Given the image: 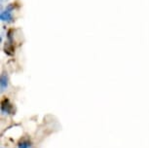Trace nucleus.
I'll return each instance as SVG.
<instances>
[{"instance_id": "1", "label": "nucleus", "mask_w": 149, "mask_h": 148, "mask_svg": "<svg viewBox=\"0 0 149 148\" xmlns=\"http://www.w3.org/2000/svg\"><path fill=\"white\" fill-rule=\"evenodd\" d=\"M19 8V5L17 2H11L8 3L4 8H1V12H0V19L1 23L10 24L15 22V17L14 13L16 12Z\"/></svg>"}, {"instance_id": "2", "label": "nucleus", "mask_w": 149, "mask_h": 148, "mask_svg": "<svg viewBox=\"0 0 149 148\" xmlns=\"http://www.w3.org/2000/svg\"><path fill=\"white\" fill-rule=\"evenodd\" d=\"M9 86V76L7 72H3L1 74V91L4 92Z\"/></svg>"}, {"instance_id": "3", "label": "nucleus", "mask_w": 149, "mask_h": 148, "mask_svg": "<svg viewBox=\"0 0 149 148\" xmlns=\"http://www.w3.org/2000/svg\"><path fill=\"white\" fill-rule=\"evenodd\" d=\"M19 148H31V143L27 139H24V140L19 142Z\"/></svg>"}]
</instances>
